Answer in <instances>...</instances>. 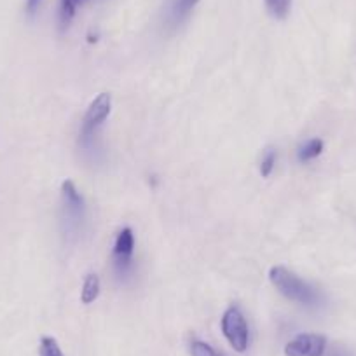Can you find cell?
<instances>
[{
	"label": "cell",
	"instance_id": "6da1fadb",
	"mask_svg": "<svg viewBox=\"0 0 356 356\" xmlns=\"http://www.w3.org/2000/svg\"><path fill=\"white\" fill-rule=\"evenodd\" d=\"M269 280H271L273 286H275L283 297L300 304V306L316 307L321 304V293L318 292L313 285H309V283L304 282L302 278H299L296 273L286 269V267H271Z\"/></svg>",
	"mask_w": 356,
	"mask_h": 356
},
{
	"label": "cell",
	"instance_id": "7a4b0ae2",
	"mask_svg": "<svg viewBox=\"0 0 356 356\" xmlns=\"http://www.w3.org/2000/svg\"><path fill=\"white\" fill-rule=\"evenodd\" d=\"M112 108V98L108 93H100L91 105L86 111L84 119H82L81 126V143L84 147L91 145L95 142V135H97L98 128L107 121L108 114Z\"/></svg>",
	"mask_w": 356,
	"mask_h": 356
},
{
	"label": "cell",
	"instance_id": "3957f363",
	"mask_svg": "<svg viewBox=\"0 0 356 356\" xmlns=\"http://www.w3.org/2000/svg\"><path fill=\"white\" fill-rule=\"evenodd\" d=\"M135 236L129 227H124L115 239L114 252H112V266L114 273L121 282H126L135 273Z\"/></svg>",
	"mask_w": 356,
	"mask_h": 356
},
{
	"label": "cell",
	"instance_id": "277c9868",
	"mask_svg": "<svg viewBox=\"0 0 356 356\" xmlns=\"http://www.w3.org/2000/svg\"><path fill=\"white\" fill-rule=\"evenodd\" d=\"M220 325L222 334L232 346V349L238 353H245L248 348V323H246L241 309L238 306L227 307Z\"/></svg>",
	"mask_w": 356,
	"mask_h": 356
},
{
	"label": "cell",
	"instance_id": "5b68a950",
	"mask_svg": "<svg viewBox=\"0 0 356 356\" xmlns=\"http://www.w3.org/2000/svg\"><path fill=\"white\" fill-rule=\"evenodd\" d=\"M61 197H63V213L65 222H67V229H79L86 215V204L84 197L77 191L72 180H65L61 184Z\"/></svg>",
	"mask_w": 356,
	"mask_h": 356
},
{
	"label": "cell",
	"instance_id": "8992f818",
	"mask_svg": "<svg viewBox=\"0 0 356 356\" xmlns=\"http://www.w3.org/2000/svg\"><path fill=\"white\" fill-rule=\"evenodd\" d=\"M327 337L320 334H300L285 346L286 356H323Z\"/></svg>",
	"mask_w": 356,
	"mask_h": 356
},
{
	"label": "cell",
	"instance_id": "52a82bcc",
	"mask_svg": "<svg viewBox=\"0 0 356 356\" xmlns=\"http://www.w3.org/2000/svg\"><path fill=\"white\" fill-rule=\"evenodd\" d=\"M197 2L200 0H173V4H171L170 9V22L175 26L186 22L191 13H193V9L197 6Z\"/></svg>",
	"mask_w": 356,
	"mask_h": 356
},
{
	"label": "cell",
	"instance_id": "ba28073f",
	"mask_svg": "<svg viewBox=\"0 0 356 356\" xmlns=\"http://www.w3.org/2000/svg\"><path fill=\"white\" fill-rule=\"evenodd\" d=\"M88 0H60V6H58V23H60V29L65 30L74 19L75 13H77L79 6H82Z\"/></svg>",
	"mask_w": 356,
	"mask_h": 356
},
{
	"label": "cell",
	"instance_id": "9c48e42d",
	"mask_svg": "<svg viewBox=\"0 0 356 356\" xmlns=\"http://www.w3.org/2000/svg\"><path fill=\"white\" fill-rule=\"evenodd\" d=\"M98 296H100V278L95 273H91L84 280V285H82L81 290V300L82 304H91L98 299Z\"/></svg>",
	"mask_w": 356,
	"mask_h": 356
},
{
	"label": "cell",
	"instance_id": "30bf717a",
	"mask_svg": "<svg viewBox=\"0 0 356 356\" xmlns=\"http://www.w3.org/2000/svg\"><path fill=\"white\" fill-rule=\"evenodd\" d=\"M321 152H323V142L320 138H311L304 145L299 147V150H297V159L300 163H309V161L316 159Z\"/></svg>",
	"mask_w": 356,
	"mask_h": 356
},
{
	"label": "cell",
	"instance_id": "8fae6325",
	"mask_svg": "<svg viewBox=\"0 0 356 356\" xmlns=\"http://www.w3.org/2000/svg\"><path fill=\"white\" fill-rule=\"evenodd\" d=\"M266 8L276 19H285L292 9V0H266Z\"/></svg>",
	"mask_w": 356,
	"mask_h": 356
},
{
	"label": "cell",
	"instance_id": "7c38bea8",
	"mask_svg": "<svg viewBox=\"0 0 356 356\" xmlns=\"http://www.w3.org/2000/svg\"><path fill=\"white\" fill-rule=\"evenodd\" d=\"M39 355L40 356H65L63 351H61L60 344L56 342V339L49 337V335L40 339Z\"/></svg>",
	"mask_w": 356,
	"mask_h": 356
},
{
	"label": "cell",
	"instance_id": "4fadbf2b",
	"mask_svg": "<svg viewBox=\"0 0 356 356\" xmlns=\"http://www.w3.org/2000/svg\"><path fill=\"white\" fill-rule=\"evenodd\" d=\"M276 159H278V152H276L275 149H267L266 152H264L262 163H260V175H262L264 178H267L273 173V170H275L276 166Z\"/></svg>",
	"mask_w": 356,
	"mask_h": 356
},
{
	"label": "cell",
	"instance_id": "5bb4252c",
	"mask_svg": "<svg viewBox=\"0 0 356 356\" xmlns=\"http://www.w3.org/2000/svg\"><path fill=\"white\" fill-rule=\"evenodd\" d=\"M191 355L193 356H220L213 348H211L210 344H207V342H203V341H197V339H194V341L191 342Z\"/></svg>",
	"mask_w": 356,
	"mask_h": 356
},
{
	"label": "cell",
	"instance_id": "9a60e30c",
	"mask_svg": "<svg viewBox=\"0 0 356 356\" xmlns=\"http://www.w3.org/2000/svg\"><path fill=\"white\" fill-rule=\"evenodd\" d=\"M40 2H42V0H26V13H29V15H33V13H35V9L39 8V4Z\"/></svg>",
	"mask_w": 356,
	"mask_h": 356
}]
</instances>
